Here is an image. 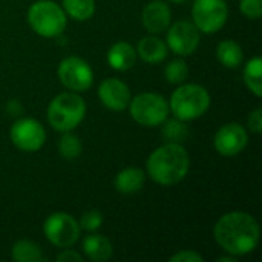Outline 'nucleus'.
<instances>
[{"instance_id":"nucleus-1","label":"nucleus","mask_w":262,"mask_h":262,"mask_svg":"<svg viewBox=\"0 0 262 262\" xmlns=\"http://www.w3.org/2000/svg\"><path fill=\"white\" fill-rule=\"evenodd\" d=\"M213 235L220 247L233 256L252 253L259 244L258 221L246 212H229L215 224Z\"/></svg>"},{"instance_id":"nucleus-2","label":"nucleus","mask_w":262,"mask_h":262,"mask_svg":"<svg viewBox=\"0 0 262 262\" xmlns=\"http://www.w3.org/2000/svg\"><path fill=\"white\" fill-rule=\"evenodd\" d=\"M190 158L180 143H167L155 149L146 163L149 177L161 186H173L183 181L189 172Z\"/></svg>"},{"instance_id":"nucleus-3","label":"nucleus","mask_w":262,"mask_h":262,"mask_svg":"<svg viewBox=\"0 0 262 262\" xmlns=\"http://www.w3.org/2000/svg\"><path fill=\"white\" fill-rule=\"evenodd\" d=\"M209 106L210 95L207 89L195 83L180 86L169 101V109L180 121H192L203 117Z\"/></svg>"},{"instance_id":"nucleus-4","label":"nucleus","mask_w":262,"mask_h":262,"mask_svg":"<svg viewBox=\"0 0 262 262\" xmlns=\"http://www.w3.org/2000/svg\"><path fill=\"white\" fill-rule=\"evenodd\" d=\"M86 115V103L78 92L57 95L48 107V121L58 132H71Z\"/></svg>"},{"instance_id":"nucleus-5","label":"nucleus","mask_w":262,"mask_h":262,"mask_svg":"<svg viewBox=\"0 0 262 262\" xmlns=\"http://www.w3.org/2000/svg\"><path fill=\"white\" fill-rule=\"evenodd\" d=\"M28 21L38 35L51 38L60 35L64 31L66 12L55 2L38 0L31 5L28 11Z\"/></svg>"},{"instance_id":"nucleus-6","label":"nucleus","mask_w":262,"mask_h":262,"mask_svg":"<svg viewBox=\"0 0 262 262\" xmlns=\"http://www.w3.org/2000/svg\"><path fill=\"white\" fill-rule=\"evenodd\" d=\"M129 109H130L132 118L138 124L147 126V127L163 124L170 111L166 98L154 92H144V94L137 95L134 100H130Z\"/></svg>"},{"instance_id":"nucleus-7","label":"nucleus","mask_w":262,"mask_h":262,"mask_svg":"<svg viewBox=\"0 0 262 262\" xmlns=\"http://www.w3.org/2000/svg\"><path fill=\"white\" fill-rule=\"evenodd\" d=\"M193 25L200 32L213 34L223 29L229 17V8L224 0H195L192 6Z\"/></svg>"},{"instance_id":"nucleus-8","label":"nucleus","mask_w":262,"mask_h":262,"mask_svg":"<svg viewBox=\"0 0 262 262\" xmlns=\"http://www.w3.org/2000/svg\"><path fill=\"white\" fill-rule=\"evenodd\" d=\"M43 232L48 241L60 249L74 246L80 238L78 223L64 212H57L48 216L43 224Z\"/></svg>"},{"instance_id":"nucleus-9","label":"nucleus","mask_w":262,"mask_h":262,"mask_svg":"<svg viewBox=\"0 0 262 262\" xmlns=\"http://www.w3.org/2000/svg\"><path fill=\"white\" fill-rule=\"evenodd\" d=\"M58 78L69 91L84 92L94 83V72L83 58L68 57L58 64Z\"/></svg>"},{"instance_id":"nucleus-10","label":"nucleus","mask_w":262,"mask_h":262,"mask_svg":"<svg viewBox=\"0 0 262 262\" xmlns=\"http://www.w3.org/2000/svg\"><path fill=\"white\" fill-rule=\"evenodd\" d=\"M11 141L15 147L25 152L38 150L46 140L43 126L34 118H20L11 126Z\"/></svg>"},{"instance_id":"nucleus-11","label":"nucleus","mask_w":262,"mask_h":262,"mask_svg":"<svg viewBox=\"0 0 262 262\" xmlns=\"http://www.w3.org/2000/svg\"><path fill=\"white\" fill-rule=\"evenodd\" d=\"M167 45L169 48L181 57L192 55L200 45V31L190 21H177L167 28Z\"/></svg>"},{"instance_id":"nucleus-12","label":"nucleus","mask_w":262,"mask_h":262,"mask_svg":"<svg viewBox=\"0 0 262 262\" xmlns=\"http://www.w3.org/2000/svg\"><path fill=\"white\" fill-rule=\"evenodd\" d=\"M247 143V130L238 123H229L221 126L213 140L216 152L223 157H235L241 154L246 149Z\"/></svg>"},{"instance_id":"nucleus-13","label":"nucleus","mask_w":262,"mask_h":262,"mask_svg":"<svg viewBox=\"0 0 262 262\" xmlns=\"http://www.w3.org/2000/svg\"><path fill=\"white\" fill-rule=\"evenodd\" d=\"M98 97L107 109L124 111L130 103V89L118 78H106L98 88Z\"/></svg>"},{"instance_id":"nucleus-14","label":"nucleus","mask_w":262,"mask_h":262,"mask_svg":"<svg viewBox=\"0 0 262 262\" xmlns=\"http://www.w3.org/2000/svg\"><path fill=\"white\" fill-rule=\"evenodd\" d=\"M172 12L166 2L152 0L143 9V25L152 34H161L170 26Z\"/></svg>"},{"instance_id":"nucleus-15","label":"nucleus","mask_w":262,"mask_h":262,"mask_svg":"<svg viewBox=\"0 0 262 262\" xmlns=\"http://www.w3.org/2000/svg\"><path fill=\"white\" fill-rule=\"evenodd\" d=\"M137 61V51L126 41H118L107 51V63L115 71H127Z\"/></svg>"},{"instance_id":"nucleus-16","label":"nucleus","mask_w":262,"mask_h":262,"mask_svg":"<svg viewBox=\"0 0 262 262\" xmlns=\"http://www.w3.org/2000/svg\"><path fill=\"white\" fill-rule=\"evenodd\" d=\"M137 55H140V58H143L146 63L157 64V63H161L167 57V46L161 38L147 35L138 41Z\"/></svg>"},{"instance_id":"nucleus-17","label":"nucleus","mask_w":262,"mask_h":262,"mask_svg":"<svg viewBox=\"0 0 262 262\" xmlns=\"http://www.w3.org/2000/svg\"><path fill=\"white\" fill-rule=\"evenodd\" d=\"M112 244L103 235H89L83 241V253L94 262L109 261L112 256Z\"/></svg>"},{"instance_id":"nucleus-18","label":"nucleus","mask_w":262,"mask_h":262,"mask_svg":"<svg viewBox=\"0 0 262 262\" xmlns=\"http://www.w3.org/2000/svg\"><path fill=\"white\" fill-rule=\"evenodd\" d=\"M146 181V175L141 169L138 167H127L121 170L117 178H115V189L120 193L124 195H132L137 193L143 189Z\"/></svg>"},{"instance_id":"nucleus-19","label":"nucleus","mask_w":262,"mask_h":262,"mask_svg":"<svg viewBox=\"0 0 262 262\" xmlns=\"http://www.w3.org/2000/svg\"><path fill=\"white\" fill-rule=\"evenodd\" d=\"M216 57L220 63L229 69H235L243 63V49L235 40H223L216 48Z\"/></svg>"},{"instance_id":"nucleus-20","label":"nucleus","mask_w":262,"mask_h":262,"mask_svg":"<svg viewBox=\"0 0 262 262\" xmlns=\"http://www.w3.org/2000/svg\"><path fill=\"white\" fill-rule=\"evenodd\" d=\"M12 259L17 262H40L46 261V258L41 253V249L28 239L17 241L12 246Z\"/></svg>"},{"instance_id":"nucleus-21","label":"nucleus","mask_w":262,"mask_h":262,"mask_svg":"<svg viewBox=\"0 0 262 262\" xmlns=\"http://www.w3.org/2000/svg\"><path fill=\"white\" fill-rule=\"evenodd\" d=\"M244 81L249 91L255 97L262 95V60L259 57L252 58L244 68Z\"/></svg>"},{"instance_id":"nucleus-22","label":"nucleus","mask_w":262,"mask_h":262,"mask_svg":"<svg viewBox=\"0 0 262 262\" xmlns=\"http://www.w3.org/2000/svg\"><path fill=\"white\" fill-rule=\"evenodd\" d=\"M64 12L74 20L84 21L95 12V0H61Z\"/></svg>"},{"instance_id":"nucleus-23","label":"nucleus","mask_w":262,"mask_h":262,"mask_svg":"<svg viewBox=\"0 0 262 262\" xmlns=\"http://www.w3.org/2000/svg\"><path fill=\"white\" fill-rule=\"evenodd\" d=\"M64 135L60 138L58 141V152L63 158L66 160H74L81 154V143L80 138L69 134V132H63Z\"/></svg>"},{"instance_id":"nucleus-24","label":"nucleus","mask_w":262,"mask_h":262,"mask_svg":"<svg viewBox=\"0 0 262 262\" xmlns=\"http://www.w3.org/2000/svg\"><path fill=\"white\" fill-rule=\"evenodd\" d=\"M164 75H166V80L169 83H172V84H181V83L186 81V78L189 75V66H187V63L183 58H177V60L170 61L166 66Z\"/></svg>"},{"instance_id":"nucleus-25","label":"nucleus","mask_w":262,"mask_h":262,"mask_svg":"<svg viewBox=\"0 0 262 262\" xmlns=\"http://www.w3.org/2000/svg\"><path fill=\"white\" fill-rule=\"evenodd\" d=\"M103 224V215L97 209H91L83 213L80 220V229H84L88 232H95L101 227Z\"/></svg>"},{"instance_id":"nucleus-26","label":"nucleus","mask_w":262,"mask_h":262,"mask_svg":"<svg viewBox=\"0 0 262 262\" xmlns=\"http://www.w3.org/2000/svg\"><path fill=\"white\" fill-rule=\"evenodd\" d=\"M239 8L241 12L252 20H258L262 15V0H241Z\"/></svg>"},{"instance_id":"nucleus-27","label":"nucleus","mask_w":262,"mask_h":262,"mask_svg":"<svg viewBox=\"0 0 262 262\" xmlns=\"http://www.w3.org/2000/svg\"><path fill=\"white\" fill-rule=\"evenodd\" d=\"M163 132L169 140H172V143H178L186 137V127L180 121H169L163 129Z\"/></svg>"},{"instance_id":"nucleus-28","label":"nucleus","mask_w":262,"mask_h":262,"mask_svg":"<svg viewBox=\"0 0 262 262\" xmlns=\"http://www.w3.org/2000/svg\"><path fill=\"white\" fill-rule=\"evenodd\" d=\"M170 262H203L204 258L201 255H198L196 252L192 250H183L180 253H175L173 256H170Z\"/></svg>"},{"instance_id":"nucleus-29","label":"nucleus","mask_w":262,"mask_h":262,"mask_svg":"<svg viewBox=\"0 0 262 262\" xmlns=\"http://www.w3.org/2000/svg\"><path fill=\"white\" fill-rule=\"evenodd\" d=\"M249 129L255 134L262 132V109H255L249 117Z\"/></svg>"},{"instance_id":"nucleus-30","label":"nucleus","mask_w":262,"mask_h":262,"mask_svg":"<svg viewBox=\"0 0 262 262\" xmlns=\"http://www.w3.org/2000/svg\"><path fill=\"white\" fill-rule=\"evenodd\" d=\"M58 262H83V258L74 250H64L57 256Z\"/></svg>"},{"instance_id":"nucleus-31","label":"nucleus","mask_w":262,"mask_h":262,"mask_svg":"<svg viewBox=\"0 0 262 262\" xmlns=\"http://www.w3.org/2000/svg\"><path fill=\"white\" fill-rule=\"evenodd\" d=\"M236 261V256H223V258H220L218 259V262H235Z\"/></svg>"},{"instance_id":"nucleus-32","label":"nucleus","mask_w":262,"mask_h":262,"mask_svg":"<svg viewBox=\"0 0 262 262\" xmlns=\"http://www.w3.org/2000/svg\"><path fill=\"white\" fill-rule=\"evenodd\" d=\"M167 2H173V3H184L187 0H167Z\"/></svg>"}]
</instances>
